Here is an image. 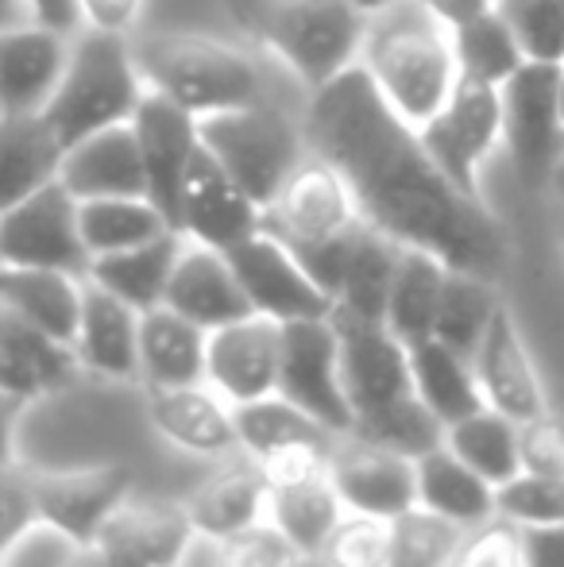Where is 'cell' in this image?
<instances>
[{
    "label": "cell",
    "mask_w": 564,
    "mask_h": 567,
    "mask_svg": "<svg viewBox=\"0 0 564 567\" xmlns=\"http://www.w3.org/2000/svg\"><path fill=\"white\" fill-rule=\"evenodd\" d=\"M301 127L309 151L345 174L363 225L449 270L503 282L514 255L511 231L483 197L452 186L418 127L387 105L360 62L314 90Z\"/></svg>",
    "instance_id": "1"
},
{
    "label": "cell",
    "mask_w": 564,
    "mask_h": 567,
    "mask_svg": "<svg viewBox=\"0 0 564 567\" xmlns=\"http://www.w3.org/2000/svg\"><path fill=\"white\" fill-rule=\"evenodd\" d=\"M360 66L410 127H422L441 113L460 78L452 31L422 0H394L368 16Z\"/></svg>",
    "instance_id": "2"
},
{
    "label": "cell",
    "mask_w": 564,
    "mask_h": 567,
    "mask_svg": "<svg viewBox=\"0 0 564 567\" xmlns=\"http://www.w3.org/2000/svg\"><path fill=\"white\" fill-rule=\"evenodd\" d=\"M233 12L309 93L352 70L368 35L352 0H233Z\"/></svg>",
    "instance_id": "3"
},
{
    "label": "cell",
    "mask_w": 564,
    "mask_h": 567,
    "mask_svg": "<svg viewBox=\"0 0 564 567\" xmlns=\"http://www.w3.org/2000/svg\"><path fill=\"white\" fill-rule=\"evenodd\" d=\"M132 54H136L143 85L197 120L264 101L259 66L240 47L221 39L166 31V35L140 39Z\"/></svg>",
    "instance_id": "4"
},
{
    "label": "cell",
    "mask_w": 564,
    "mask_h": 567,
    "mask_svg": "<svg viewBox=\"0 0 564 567\" xmlns=\"http://www.w3.org/2000/svg\"><path fill=\"white\" fill-rule=\"evenodd\" d=\"M143 93H147V85H143L129 39L85 28V35L70 43L66 70L59 78V90L47 101L43 120L70 151L74 143L90 140L93 132L129 124L136 116Z\"/></svg>",
    "instance_id": "5"
},
{
    "label": "cell",
    "mask_w": 564,
    "mask_h": 567,
    "mask_svg": "<svg viewBox=\"0 0 564 567\" xmlns=\"http://www.w3.org/2000/svg\"><path fill=\"white\" fill-rule=\"evenodd\" d=\"M202 127V143L221 166L236 178V186L267 209L279 186L290 178V171L309 155L306 127L294 124L283 109L271 101H256V105L228 109V113H213L197 120Z\"/></svg>",
    "instance_id": "6"
},
{
    "label": "cell",
    "mask_w": 564,
    "mask_h": 567,
    "mask_svg": "<svg viewBox=\"0 0 564 567\" xmlns=\"http://www.w3.org/2000/svg\"><path fill=\"white\" fill-rule=\"evenodd\" d=\"M363 225L345 174L309 151L264 209V231L279 236L294 255H306Z\"/></svg>",
    "instance_id": "7"
},
{
    "label": "cell",
    "mask_w": 564,
    "mask_h": 567,
    "mask_svg": "<svg viewBox=\"0 0 564 567\" xmlns=\"http://www.w3.org/2000/svg\"><path fill=\"white\" fill-rule=\"evenodd\" d=\"M557 62H522L503 85V143L519 182L526 189L550 186V174L564 151Z\"/></svg>",
    "instance_id": "8"
},
{
    "label": "cell",
    "mask_w": 564,
    "mask_h": 567,
    "mask_svg": "<svg viewBox=\"0 0 564 567\" xmlns=\"http://www.w3.org/2000/svg\"><path fill=\"white\" fill-rule=\"evenodd\" d=\"M418 135H422L433 163L452 178V186L483 197L480 166L503 143V93H499V85L457 78L441 113L418 127Z\"/></svg>",
    "instance_id": "9"
},
{
    "label": "cell",
    "mask_w": 564,
    "mask_h": 567,
    "mask_svg": "<svg viewBox=\"0 0 564 567\" xmlns=\"http://www.w3.org/2000/svg\"><path fill=\"white\" fill-rule=\"evenodd\" d=\"M129 463H93V467L35 471L39 529L59 537L66 548H85L101 537L109 517L132 498Z\"/></svg>",
    "instance_id": "10"
},
{
    "label": "cell",
    "mask_w": 564,
    "mask_h": 567,
    "mask_svg": "<svg viewBox=\"0 0 564 567\" xmlns=\"http://www.w3.org/2000/svg\"><path fill=\"white\" fill-rule=\"evenodd\" d=\"M225 255L233 262L236 278H240L244 293H248L252 313L290 324V321L332 317V309H337L332 293L309 275L306 262L279 236H271V231L259 228L256 236H248L244 244H236Z\"/></svg>",
    "instance_id": "11"
},
{
    "label": "cell",
    "mask_w": 564,
    "mask_h": 567,
    "mask_svg": "<svg viewBox=\"0 0 564 567\" xmlns=\"http://www.w3.org/2000/svg\"><path fill=\"white\" fill-rule=\"evenodd\" d=\"M279 394L309 413L332 436L352 433V405L340 379V340L332 317L283 324Z\"/></svg>",
    "instance_id": "12"
},
{
    "label": "cell",
    "mask_w": 564,
    "mask_h": 567,
    "mask_svg": "<svg viewBox=\"0 0 564 567\" xmlns=\"http://www.w3.org/2000/svg\"><path fill=\"white\" fill-rule=\"evenodd\" d=\"M0 262L4 267H47L82 275L90 270V251L78 228V197L59 178L0 213Z\"/></svg>",
    "instance_id": "13"
},
{
    "label": "cell",
    "mask_w": 564,
    "mask_h": 567,
    "mask_svg": "<svg viewBox=\"0 0 564 567\" xmlns=\"http://www.w3.org/2000/svg\"><path fill=\"white\" fill-rule=\"evenodd\" d=\"M332 324L340 340V379L356 421L414 394L410 348L387 329V321H363L332 309Z\"/></svg>",
    "instance_id": "14"
},
{
    "label": "cell",
    "mask_w": 564,
    "mask_h": 567,
    "mask_svg": "<svg viewBox=\"0 0 564 567\" xmlns=\"http://www.w3.org/2000/svg\"><path fill=\"white\" fill-rule=\"evenodd\" d=\"M472 371H475V382H480L483 405L503 413V417H511L514 425L542 417V413L550 410L545 382H542V374H537L530 343L522 337L519 321H514L506 301L495 309L480 348L472 351Z\"/></svg>",
    "instance_id": "15"
},
{
    "label": "cell",
    "mask_w": 564,
    "mask_h": 567,
    "mask_svg": "<svg viewBox=\"0 0 564 567\" xmlns=\"http://www.w3.org/2000/svg\"><path fill=\"white\" fill-rule=\"evenodd\" d=\"M132 132L140 143L143 174H147V197L158 205L171 228L178 231L182 213V182L194 163L197 147H202V127L197 116L166 101L163 93H143L136 116H132Z\"/></svg>",
    "instance_id": "16"
},
{
    "label": "cell",
    "mask_w": 564,
    "mask_h": 567,
    "mask_svg": "<svg viewBox=\"0 0 564 567\" xmlns=\"http://www.w3.org/2000/svg\"><path fill=\"white\" fill-rule=\"evenodd\" d=\"M259 228H264V209L236 186L233 174L202 143L186 171V182H182L178 231L194 244L233 251L236 244L256 236Z\"/></svg>",
    "instance_id": "17"
},
{
    "label": "cell",
    "mask_w": 564,
    "mask_h": 567,
    "mask_svg": "<svg viewBox=\"0 0 564 567\" xmlns=\"http://www.w3.org/2000/svg\"><path fill=\"white\" fill-rule=\"evenodd\" d=\"M283 324L271 317L248 313L209 332L205 382L233 405H248L279 390Z\"/></svg>",
    "instance_id": "18"
},
{
    "label": "cell",
    "mask_w": 564,
    "mask_h": 567,
    "mask_svg": "<svg viewBox=\"0 0 564 567\" xmlns=\"http://www.w3.org/2000/svg\"><path fill=\"white\" fill-rule=\"evenodd\" d=\"M93 545L113 567H186L197 533L182 502L129 498Z\"/></svg>",
    "instance_id": "19"
},
{
    "label": "cell",
    "mask_w": 564,
    "mask_h": 567,
    "mask_svg": "<svg viewBox=\"0 0 564 567\" xmlns=\"http://www.w3.org/2000/svg\"><path fill=\"white\" fill-rule=\"evenodd\" d=\"M329 478L337 486L345 509L376 517H399L402 509L418 506V471L414 460L371 444L356 433L337 436L332 444Z\"/></svg>",
    "instance_id": "20"
},
{
    "label": "cell",
    "mask_w": 564,
    "mask_h": 567,
    "mask_svg": "<svg viewBox=\"0 0 564 567\" xmlns=\"http://www.w3.org/2000/svg\"><path fill=\"white\" fill-rule=\"evenodd\" d=\"M147 421L171 449L197 460H225L240 452L236 436V405L209 382L147 390Z\"/></svg>",
    "instance_id": "21"
},
{
    "label": "cell",
    "mask_w": 564,
    "mask_h": 567,
    "mask_svg": "<svg viewBox=\"0 0 564 567\" xmlns=\"http://www.w3.org/2000/svg\"><path fill=\"white\" fill-rule=\"evenodd\" d=\"M267 475L256 455L233 452L213 460V471L182 498L197 540H225L267 522Z\"/></svg>",
    "instance_id": "22"
},
{
    "label": "cell",
    "mask_w": 564,
    "mask_h": 567,
    "mask_svg": "<svg viewBox=\"0 0 564 567\" xmlns=\"http://www.w3.org/2000/svg\"><path fill=\"white\" fill-rule=\"evenodd\" d=\"M163 306H171L186 321L202 324L205 332L221 329V324H233L252 313L248 293H244L228 255L217 251V247L194 244V239H182V251L174 259Z\"/></svg>",
    "instance_id": "23"
},
{
    "label": "cell",
    "mask_w": 564,
    "mask_h": 567,
    "mask_svg": "<svg viewBox=\"0 0 564 567\" xmlns=\"http://www.w3.org/2000/svg\"><path fill=\"white\" fill-rule=\"evenodd\" d=\"M70 43L66 35L39 23L0 31V113L31 116L43 113L59 78L66 70Z\"/></svg>",
    "instance_id": "24"
},
{
    "label": "cell",
    "mask_w": 564,
    "mask_h": 567,
    "mask_svg": "<svg viewBox=\"0 0 564 567\" xmlns=\"http://www.w3.org/2000/svg\"><path fill=\"white\" fill-rule=\"evenodd\" d=\"M78 374L82 367L70 343L47 337L0 306V390L8 398H16L20 405H35L66 390Z\"/></svg>",
    "instance_id": "25"
},
{
    "label": "cell",
    "mask_w": 564,
    "mask_h": 567,
    "mask_svg": "<svg viewBox=\"0 0 564 567\" xmlns=\"http://www.w3.org/2000/svg\"><path fill=\"white\" fill-rule=\"evenodd\" d=\"M70 348L82 374L101 382H140V309L85 278L82 321Z\"/></svg>",
    "instance_id": "26"
},
{
    "label": "cell",
    "mask_w": 564,
    "mask_h": 567,
    "mask_svg": "<svg viewBox=\"0 0 564 567\" xmlns=\"http://www.w3.org/2000/svg\"><path fill=\"white\" fill-rule=\"evenodd\" d=\"M59 182L78 202H90V197H147V174H143L132 120L74 143L62 158Z\"/></svg>",
    "instance_id": "27"
},
{
    "label": "cell",
    "mask_w": 564,
    "mask_h": 567,
    "mask_svg": "<svg viewBox=\"0 0 564 567\" xmlns=\"http://www.w3.org/2000/svg\"><path fill=\"white\" fill-rule=\"evenodd\" d=\"M85 278L47 267H4L0 262V306L47 337L74 343L82 321Z\"/></svg>",
    "instance_id": "28"
},
{
    "label": "cell",
    "mask_w": 564,
    "mask_h": 567,
    "mask_svg": "<svg viewBox=\"0 0 564 567\" xmlns=\"http://www.w3.org/2000/svg\"><path fill=\"white\" fill-rule=\"evenodd\" d=\"M205 351L209 332L186 321L171 306H155L140 313V382L143 390L189 386L205 382Z\"/></svg>",
    "instance_id": "29"
},
{
    "label": "cell",
    "mask_w": 564,
    "mask_h": 567,
    "mask_svg": "<svg viewBox=\"0 0 564 567\" xmlns=\"http://www.w3.org/2000/svg\"><path fill=\"white\" fill-rule=\"evenodd\" d=\"M62 158L66 147L43 113L0 116V213L51 186L62 171Z\"/></svg>",
    "instance_id": "30"
},
{
    "label": "cell",
    "mask_w": 564,
    "mask_h": 567,
    "mask_svg": "<svg viewBox=\"0 0 564 567\" xmlns=\"http://www.w3.org/2000/svg\"><path fill=\"white\" fill-rule=\"evenodd\" d=\"M418 506L433 509V514L457 522L460 529H475V525L495 517V486L483 475H475L457 452L437 444L433 452L418 455Z\"/></svg>",
    "instance_id": "31"
},
{
    "label": "cell",
    "mask_w": 564,
    "mask_h": 567,
    "mask_svg": "<svg viewBox=\"0 0 564 567\" xmlns=\"http://www.w3.org/2000/svg\"><path fill=\"white\" fill-rule=\"evenodd\" d=\"M182 231H166V236L151 239V244L129 247V251H113V255H98L90 259V278L93 286L109 290L113 298L129 301L132 309L147 313V309L163 306L166 298V282H171L174 259L182 251Z\"/></svg>",
    "instance_id": "32"
},
{
    "label": "cell",
    "mask_w": 564,
    "mask_h": 567,
    "mask_svg": "<svg viewBox=\"0 0 564 567\" xmlns=\"http://www.w3.org/2000/svg\"><path fill=\"white\" fill-rule=\"evenodd\" d=\"M410 379H414V394L422 398L425 410L441 425H452V421L483 410L472 359L452 351L449 343H441L437 337L410 343Z\"/></svg>",
    "instance_id": "33"
},
{
    "label": "cell",
    "mask_w": 564,
    "mask_h": 567,
    "mask_svg": "<svg viewBox=\"0 0 564 567\" xmlns=\"http://www.w3.org/2000/svg\"><path fill=\"white\" fill-rule=\"evenodd\" d=\"M402 247L391 236L376 231L371 225H360L352 236L345 259V275L337 286V309L340 313L363 317V321H383L387 298H391L394 270H399Z\"/></svg>",
    "instance_id": "34"
},
{
    "label": "cell",
    "mask_w": 564,
    "mask_h": 567,
    "mask_svg": "<svg viewBox=\"0 0 564 567\" xmlns=\"http://www.w3.org/2000/svg\"><path fill=\"white\" fill-rule=\"evenodd\" d=\"M444 278H449V267H444L441 259H433V255H425V251H414V247H402L383 321L407 348L433 337Z\"/></svg>",
    "instance_id": "35"
},
{
    "label": "cell",
    "mask_w": 564,
    "mask_h": 567,
    "mask_svg": "<svg viewBox=\"0 0 564 567\" xmlns=\"http://www.w3.org/2000/svg\"><path fill=\"white\" fill-rule=\"evenodd\" d=\"M78 228H82V244L90 259L129 251V247L151 244V239L174 231L151 197H90V202H78Z\"/></svg>",
    "instance_id": "36"
},
{
    "label": "cell",
    "mask_w": 564,
    "mask_h": 567,
    "mask_svg": "<svg viewBox=\"0 0 564 567\" xmlns=\"http://www.w3.org/2000/svg\"><path fill=\"white\" fill-rule=\"evenodd\" d=\"M340 514H345V502H340L329 475L306 478V483H294V486H271V494H267V522L306 560L317 556V548L325 545L332 525L340 522Z\"/></svg>",
    "instance_id": "37"
},
{
    "label": "cell",
    "mask_w": 564,
    "mask_h": 567,
    "mask_svg": "<svg viewBox=\"0 0 564 567\" xmlns=\"http://www.w3.org/2000/svg\"><path fill=\"white\" fill-rule=\"evenodd\" d=\"M444 449L457 452L475 475H483L491 486H503L522 471L519 452V425L495 410H475L468 417L444 425Z\"/></svg>",
    "instance_id": "38"
},
{
    "label": "cell",
    "mask_w": 564,
    "mask_h": 567,
    "mask_svg": "<svg viewBox=\"0 0 564 567\" xmlns=\"http://www.w3.org/2000/svg\"><path fill=\"white\" fill-rule=\"evenodd\" d=\"M499 306H503V293H499L495 282L449 270L444 290H441V306H437L433 337L441 343H449L452 351L472 359V351L480 348L483 332H488Z\"/></svg>",
    "instance_id": "39"
},
{
    "label": "cell",
    "mask_w": 564,
    "mask_h": 567,
    "mask_svg": "<svg viewBox=\"0 0 564 567\" xmlns=\"http://www.w3.org/2000/svg\"><path fill=\"white\" fill-rule=\"evenodd\" d=\"M236 436H240V452L256 455V460H267L290 444L332 441L329 429L317 425L301 405H294L279 390L259 398V402L236 405Z\"/></svg>",
    "instance_id": "40"
},
{
    "label": "cell",
    "mask_w": 564,
    "mask_h": 567,
    "mask_svg": "<svg viewBox=\"0 0 564 567\" xmlns=\"http://www.w3.org/2000/svg\"><path fill=\"white\" fill-rule=\"evenodd\" d=\"M452 51H457L460 78H472V82H488V85H503L526 62L511 23L503 20L499 8L452 28Z\"/></svg>",
    "instance_id": "41"
},
{
    "label": "cell",
    "mask_w": 564,
    "mask_h": 567,
    "mask_svg": "<svg viewBox=\"0 0 564 567\" xmlns=\"http://www.w3.org/2000/svg\"><path fill=\"white\" fill-rule=\"evenodd\" d=\"M464 533L425 506L402 509L391 517V567H449L464 545Z\"/></svg>",
    "instance_id": "42"
},
{
    "label": "cell",
    "mask_w": 564,
    "mask_h": 567,
    "mask_svg": "<svg viewBox=\"0 0 564 567\" xmlns=\"http://www.w3.org/2000/svg\"><path fill=\"white\" fill-rule=\"evenodd\" d=\"M352 433L371 444H383V449H391V452L410 455V460H418V455L433 452L437 444H444V425L425 410V402L418 394L360 417L352 425Z\"/></svg>",
    "instance_id": "43"
},
{
    "label": "cell",
    "mask_w": 564,
    "mask_h": 567,
    "mask_svg": "<svg viewBox=\"0 0 564 567\" xmlns=\"http://www.w3.org/2000/svg\"><path fill=\"white\" fill-rule=\"evenodd\" d=\"M314 560L321 567H391V517L345 509Z\"/></svg>",
    "instance_id": "44"
},
{
    "label": "cell",
    "mask_w": 564,
    "mask_h": 567,
    "mask_svg": "<svg viewBox=\"0 0 564 567\" xmlns=\"http://www.w3.org/2000/svg\"><path fill=\"white\" fill-rule=\"evenodd\" d=\"M495 517L519 525V529H542L564 522V478L519 471L495 486Z\"/></svg>",
    "instance_id": "45"
},
{
    "label": "cell",
    "mask_w": 564,
    "mask_h": 567,
    "mask_svg": "<svg viewBox=\"0 0 564 567\" xmlns=\"http://www.w3.org/2000/svg\"><path fill=\"white\" fill-rule=\"evenodd\" d=\"M499 12L530 62L564 66V0H499Z\"/></svg>",
    "instance_id": "46"
},
{
    "label": "cell",
    "mask_w": 564,
    "mask_h": 567,
    "mask_svg": "<svg viewBox=\"0 0 564 567\" xmlns=\"http://www.w3.org/2000/svg\"><path fill=\"white\" fill-rule=\"evenodd\" d=\"M202 545L205 567H298L306 560L271 522H259L225 540H202Z\"/></svg>",
    "instance_id": "47"
},
{
    "label": "cell",
    "mask_w": 564,
    "mask_h": 567,
    "mask_svg": "<svg viewBox=\"0 0 564 567\" xmlns=\"http://www.w3.org/2000/svg\"><path fill=\"white\" fill-rule=\"evenodd\" d=\"M31 533H39L35 471L16 460L0 467V553L12 556Z\"/></svg>",
    "instance_id": "48"
},
{
    "label": "cell",
    "mask_w": 564,
    "mask_h": 567,
    "mask_svg": "<svg viewBox=\"0 0 564 567\" xmlns=\"http://www.w3.org/2000/svg\"><path fill=\"white\" fill-rule=\"evenodd\" d=\"M449 567H526V545H522V529L503 517L475 525L464 533L457 560Z\"/></svg>",
    "instance_id": "49"
},
{
    "label": "cell",
    "mask_w": 564,
    "mask_h": 567,
    "mask_svg": "<svg viewBox=\"0 0 564 567\" xmlns=\"http://www.w3.org/2000/svg\"><path fill=\"white\" fill-rule=\"evenodd\" d=\"M519 452H522V471L564 478V417L545 410L542 417L522 421Z\"/></svg>",
    "instance_id": "50"
},
{
    "label": "cell",
    "mask_w": 564,
    "mask_h": 567,
    "mask_svg": "<svg viewBox=\"0 0 564 567\" xmlns=\"http://www.w3.org/2000/svg\"><path fill=\"white\" fill-rule=\"evenodd\" d=\"M82 28L105 31V35H129L140 23L143 0H78Z\"/></svg>",
    "instance_id": "51"
},
{
    "label": "cell",
    "mask_w": 564,
    "mask_h": 567,
    "mask_svg": "<svg viewBox=\"0 0 564 567\" xmlns=\"http://www.w3.org/2000/svg\"><path fill=\"white\" fill-rule=\"evenodd\" d=\"M522 545H526V567H564V522L522 529Z\"/></svg>",
    "instance_id": "52"
},
{
    "label": "cell",
    "mask_w": 564,
    "mask_h": 567,
    "mask_svg": "<svg viewBox=\"0 0 564 567\" xmlns=\"http://www.w3.org/2000/svg\"><path fill=\"white\" fill-rule=\"evenodd\" d=\"M23 8H28L31 23L59 31V35H70V31L82 28V8H78V0H23Z\"/></svg>",
    "instance_id": "53"
},
{
    "label": "cell",
    "mask_w": 564,
    "mask_h": 567,
    "mask_svg": "<svg viewBox=\"0 0 564 567\" xmlns=\"http://www.w3.org/2000/svg\"><path fill=\"white\" fill-rule=\"evenodd\" d=\"M422 4L437 16V20L444 23V28L452 31V28H460V23L475 20V16L495 12L499 0H422Z\"/></svg>",
    "instance_id": "54"
},
{
    "label": "cell",
    "mask_w": 564,
    "mask_h": 567,
    "mask_svg": "<svg viewBox=\"0 0 564 567\" xmlns=\"http://www.w3.org/2000/svg\"><path fill=\"white\" fill-rule=\"evenodd\" d=\"M20 410L23 405L0 390V467L20 460V449H16V421H20Z\"/></svg>",
    "instance_id": "55"
},
{
    "label": "cell",
    "mask_w": 564,
    "mask_h": 567,
    "mask_svg": "<svg viewBox=\"0 0 564 567\" xmlns=\"http://www.w3.org/2000/svg\"><path fill=\"white\" fill-rule=\"evenodd\" d=\"M59 567H113V564L101 556L98 545H85V548H66V560Z\"/></svg>",
    "instance_id": "56"
},
{
    "label": "cell",
    "mask_w": 564,
    "mask_h": 567,
    "mask_svg": "<svg viewBox=\"0 0 564 567\" xmlns=\"http://www.w3.org/2000/svg\"><path fill=\"white\" fill-rule=\"evenodd\" d=\"M20 23H28V8H23V0H0V31L20 28Z\"/></svg>",
    "instance_id": "57"
},
{
    "label": "cell",
    "mask_w": 564,
    "mask_h": 567,
    "mask_svg": "<svg viewBox=\"0 0 564 567\" xmlns=\"http://www.w3.org/2000/svg\"><path fill=\"white\" fill-rule=\"evenodd\" d=\"M550 194L561 202V209H564V151H561V158H557V166H553V174H550Z\"/></svg>",
    "instance_id": "58"
},
{
    "label": "cell",
    "mask_w": 564,
    "mask_h": 567,
    "mask_svg": "<svg viewBox=\"0 0 564 567\" xmlns=\"http://www.w3.org/2000/svg\"><path fill=\"white\" fill-rule=\"evenodd\" d=\"M360 12H368V16H376V12H383V8H391L394 0H352Z\"/></svg>",
    "instance_id": "59"
},
{
    "label": "cell",
    "mask_w": 564,
    "mask_h": 567,
    "mask_svg": "<svg viewBox=\"0 0 564 567\" xmlns=\"http://www.w3.org/2000/svg\"><path fill=\"white\" fill-rule=\"evenodd\" d=\"M561 124H564V74H561Z\"/></svg>",
    "instance_id": "60"
},
{
    "label": "cell",
    "mask_w": 564,
    "mask_h": 567,
    "mask_svg": "<svg viewBox=\"0 0 564 567\" xmlns=\"http://www.w3.org/2000/svg\"><path fill=\"white\" fill-rule=\"evenodd\" d=\"M557 236H561V247H564V213H561V225H557Z\"/></svg>",
    "instance_id": "61"
},
{
    "label": "cell",
    "mask_w": 564,
    "mask_h": 567,
    "mask_svg": "<svg viewBox=\"0 0 564 567\" xmlns=\"http://www.w3.org/2000/svg\"><path fill=\"white\" fill-rule=\"evenodd\" d=\"M4 560H8V556H4V553H0V567H4Z\"/></svg>",
    "instance_id": "62"
},
{
    "label": "cell",
    "mask_w": 564,
    "mask_h": 567,
    "mask_svg": "<svg viewBox=\"0 0 564 567\" xmlns=\"http://www.w3.org/2000/svg\"><path fill=\"white\" fill-rule=\"evenodd\" d=\"M0 116H4V113H0Z\"/></svg>",
    "instance_id": "63"
}]
</instances>
